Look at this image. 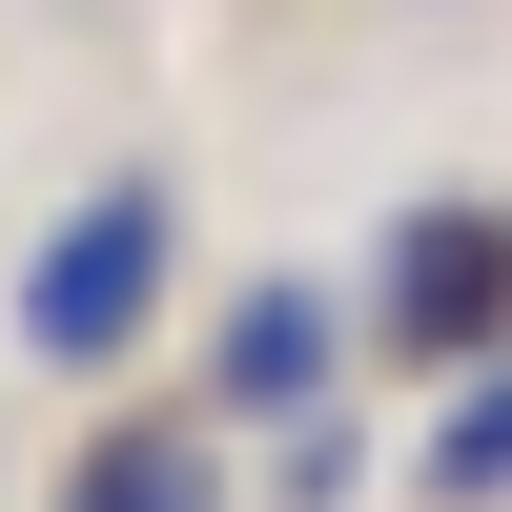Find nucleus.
<instances>
[{
	"label": "nucleus",
	"instance_id": "20e7f679",
	"mask_svg": "<svg viewBox=\"0 0 512 512\" xmlns=\"http://www.w3.org/2000/svg\"><path fill=\"white\" fill-rule=\"evenodd\" d=\"M62 512H226V472H205L185 410H123V431L82 451V492H62Z\"/></svg>",
	"mask_w": 512,
	"mask_h": 512
},
{
	"label": "nucleus",
	"instance_id": "f03ea898",
	"mask_svg": "<svg viewBox=\"0 0 512 512\" xmlns=\"http://www.w3.org/2000/svg\"><path fill=\"white\" fill-rule=\"evenodd\" d=\"M369 328H390L410 369H472L512 328V205H410L390 226V287H369Z\"/></svg>",
	"mask_w": 512,
	"mask_h": 512
},
{
	"label": "nucleus",
	"instance_id": "f257e3e1",
	"mask_svg": "<svg viewBox=\"0 0 512 512\" xmlns=\"http://www.w3.org/2000/svg\"><path fill=\"white\" fill-rule=\"evenodd\" d=\"M164 267H185V205L164 185H82L21 267V369H123L164 328Z\"/></svg>",
	"mask_w": 512,
	"mask_h": 512
},
{
	"label": "nucleus",
	"instance_id": "39448f33",
	"mask_svg": "<svg viewBox=\"0 0 512 512\" xmlns=\"http://www.w3.org/2000/svg\"><path fill=\"white\" fill-rule=\"evenodd\" d=\"M431 492L472 512V492H512V369H472V410H451V451H431Z\"/></svg>",
	"mask_w": 512,
	"mask_h": 512
},
{
	"label": "nucleus",
	"instance_id": "7ed1b4c3",
	"mask_svg": "<svg viewBox=\"0 0 512 512\" xmlns=\"http://www.w3.org/2000/svg\"><path fill=\"white\" fill-rule=\"evenodd\" d=\"M328 369H349V308L328 287H246L226 349H205V410H328Z\"/></svg>",
	"mask_w": 512,
	"mask_h": 512
}]
</instances>
